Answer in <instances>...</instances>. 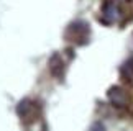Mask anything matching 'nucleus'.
I'll return each mask as SVG.
<instances>
[{
    "mask_svg": "<svg viewBox=\"0 0 133 131\" xmlns=\"http://www.w3.org/2000/svg\"><path fill=\"white\" fill-rule=\"evenodd\" d=\"M109 98H110V102L117 105V107H123V105L127 103V97H125V93H123V90H122L120 87H114V89H110V92H109Z\"/></svg>",
    "mask_w": 133,
    "mask_h": 131,
    "instance_id": "nucleus-2",
    "label": "nucleus"
},
{
    "mask_svg": "<svg viewBox=\"0 0 133 131\" xmlns=\"http://www.w3.org/2000/svg\"><path fill=\"white\" fill-rule=\"evenodd\" d=\"M122 75L127 77V79L133 77V59H128V61L123 64V67H122Z\"/></svg>",
    "mask_w": 133,
    "mask_h": 131,
    "instance_id": "nucleus-3",
    "label": "nucleus"
},
{
    "mask_svg": "<svg viewBox=\"0 0 133 131\" xmlns=\"http://www.w3.org/2000/svg\"><path fill=\"white\" fill-rule=\"evenodd\" d=\"M102 17H104L105 21L114 23V21H117V20L122 17V12H120V8H118V5H117V3L107 2L104 10H102Z\"/></svg>",
    "mask_w": 133,
    "mask_h": 131,
    "instance_id": "nucleus-1",
    "label": "nucleus"
},
{
    "mask_svg": "<svg viewBox=\"0 0 133 131\" xmlns=\"http://www.w3.org/2000/svg\"><path fill=\"white\" fill-rule=\"evenodd\" d=\"M107 2H114V3H118V2H123V0H107Z\"/></svg>",
    "mask_w": 133,
    "mask_h": 131,
    "instance_id": "nucleus-4",
    "label": "nucleus"
}]
</instances>
